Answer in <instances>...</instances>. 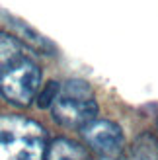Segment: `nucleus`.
<instances>
[{
  "label": "nucleus",
  "mask_w": 158,
  "mask_h": 160,
  "mask_svg": "<svg viewBox=\"0 0 158 160\" xmlns=\"http://www.w3.org/2000/svg\"><path fill=\"white\" fill-rule=\"evenodd\" d=\"M45 129L20 115H0V160H43Z\"/></svg>",
  "instance_id": "f257e3e1"
},
{
  "label": "nucleus",
  "mask_w": 158,
  "mask_h": 160,
  "mask_svg": "<svg viewBox=\"0 0 158 160\" xmlns=\"http://www.w3.org/2000/svg\"><path fill=\"white\" fill-rule=\"evenodd\" d=\"M53 119L70 129H82L98 119V102L94 98L92 86L80 78L61 82L59 94L51 106Z\"/></svg>",
  "instance_id": "f03ea898"
},
{
  "label": "nucleus",
  "mask_w": 158,
  "mask_h": 160,
  "mask_svg": "<svg viewBox=\"0 0 158 160\" xmlns=\"http://www.w3.org/2000/svg\"><path fill=\"white\" fill-rule=\"evenodd\" d=\"M41 68L29 57H23L0 74V94L14 106L26 108L35 100L41 88Z\"/></svg>",
  "instance_id": "7ed1b4c3"
},
{
  "label": "nucleus",
  "mask_w": 158,
  "mask_h": 160,
  "mask_svg": "<svg viewBox=\"0 0 158 160\" xmlns=\"http://www.w3.org/2000/svg\"><path fill=\"white\" fill-rule=\"evenodd\" d=\"M82 137L96 154L106 160L119 158L125 148V135L123 129L115 121L109 119H94L92 123L82 127Z\"/></svg>",
  "instance_id": "20e7f679"
},
{
  "label": "nucleus",
  "mask_w": 158,
  "mask_h": 160,
  "mask_svg": "<svg viewBox=\"0 0 158 160\" xmlns=\"http://www.w3.org/2000/svg\"><path fill=\"white\" fill-rule=\"evenodd\" d=\"M43 160H88V152L78 142L61 137L45 148Z\"/></svg>",
  "instance_id": "39448f33"
},
{
  "label": "nucleus",
  "mask_w": 158,
  "mask_h": 160,
  "mask_svg": "<svg viewBox=\"0 0 158 160\" xmlns=\"http://www.w3.org/2000/svg\"><path fill=\"white\" fill-rule=\"evenodd\" d=\"M26 53H23V43L16 35H10L6 31H0V74L20 62Z\"/></svg>",
  "instance_id": "423d86ee"
},
{
  "label": "nucleus",
  "mask_w": 158,
  "mask_h": 160,
  "mask_svg": "<svg viewBox=\"0 0 158 160\" xmlns=\"http://www.w3.org/2000/svg\"><path fill=\"white\" fill-rule=\"evenodd\" d=\"M131 160H158V139L151 133H143L131 147Z\"/></svg>",
  "instance_id": "0eeeda50"
},
{
  "label": "nucleus",
  "mask_w": 158,
  "mask_h": 160,
  "mask_svg": "<svg viewBox=\"0 0 158 160\" xmlns=\"http://www.w3.org/2000/svg\"><path fill=\"white\" fill-rule=\"evenodd\" d=\"M59 88H61V82H55V80L47 82L43 88H39V92H37V96H35L37 108H41V109L51 108L53 102H55V98H57V94H59Z\"/></svg>",
  "instance_id": "6e6552de"
},
{
  "label": "nucleus",
  "mask_w": 158,
  "mask_h": 160,
  "mask_svg": "<svg viewBox=\"0 0 158 160\" xmlns=\"http://www.w3.org/2000/svg\"><path fill=\"white\" fill-rule=\"evenodd\" d=\"M113 160H117V158H113Z\"/></svg>",
  "instance_id": "1a4fd4ad"
}]
</instances>
